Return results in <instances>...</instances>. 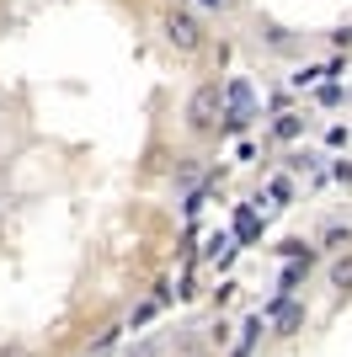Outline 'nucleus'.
I'll return each mask as SVG.
<instances>
[{
  "mask_svg": "<svg viewBox=\"0 0 352 357\" xmlns=\"http://www.w3.org/2000/svg\"><path fill=\"white\" fill-rule=\"evenodd\" d=\"M219 112H224L219 80H208V86H198V91L187 96V128H192V134H208V128L219 123Z\"/></svg>",
  "mask_w": 352,
  "mask_h": 357,
  "instance_id": "obj_1",
  "label": "nucleus"
},
{
  "mask_svg": "<svg viewBox=\"0 0 352 357\" xmlns=\"http://www.w3.org/2000/svg\"><path fill=\"white\" fill-rule=\"evenodd\" d=\"M166 43H171L176 54H198V48H203V22L192 11H171L166 16Z\"/></svg>",
  "mask_w": 352,
  "mask_h": 357,
  "instance_id": "obj_2",
  "label": "nucleus"
},
{
  "mask_svg": "<svg viewBox=\"0 0 352 357\" xmlns=\"http://www.w3.org/2000/svg\"><path fill=\"white\" fill-rule=\"evenodd\" d=\"M219 96H224V112H219V118H240V123L256 118V91H251L246 75H230V80L219 86Z\"/></svg>",
  "mask_w": 352,
  "mask_h": 357,
  "instance_id": "obj_3",
  "label": "nucleus"
},
{
  "mask_svg": "<svg viewBox=\"0 0 352 357\" xmlns=\"http://www.w3.org/2000/svg\"><path fill=\"white\" fill-rule=\"evenodd\" d=\"M278 336H299V331H305V304H293V298H283L278 310Z\"/></svg>",
  "mask_w": 352,
  "mask_h": 357,
  "instance_id": "obj_4",
  "label": "nucleus"
},
{
  "mask_svg": "<svg viewBox=\"0 0 352 357\" xmlns=\"http://www.w3.org/2000/svg\"><path fill=\"white\" fill-rule=\"evenodd\" d=\"M305 134V118L299 112H278V123H272V139H283V144H293V139Z\"/></svg>",
  "mask_w": 352,
  "mask_h": 357,
  "instance_id": "obj_5",
  "label": "nucleus"
},
{
  "mask_svg": "<svg viewBox=\"0 0 352 357\" xmlns=\"http://www.w3.org/2000/svg\"><path fill=\"white\" fill-rule=\"evenodd\" d=\"M256 336H262V314H251L246 326H240V347H235V357H251V347H256Z\"/></svg>",
  "mask_w": 352,
  "mask_h": 357,
  "instance_id": "obj_6",
  "label": "nucleus"
},
{
  "mask_svg": "<svg viewBox=\"0 0 352 357\" xmlns=\"http://www.w3.org/2000/svg\"><path fill=\"white\" fill-rule=\"evenodd\" d=\"M331 288H342V294H347V288H352V251L331 261Z\"/></svg>",
  "mask_w": 352,
  "mask_h": 357,
  "instance_id": "obj_7",
  "label": "nucleus"
},
{
  "mask_svg": "<svg viewBox=\"0 0 352 357\" xmlns=\"http://www.w3.org/2000/svg\"><path fill=\"white\" fill-rule=\"evenodd\" d=\"M235 240H240V245H251V240H256V213H251V208L235 213Z\"/></svg>",
  "mask_w": 352,
  "mask_h": 357,
  "instance_id": "obj_8",
  "label": "nucleus"
},
{
  "mask_svg": "<svg viewBox=\"0 0 352 357\" xmlns=\"http://www.w3.org/2000/svg\"><path fill=\"white\" fill-rule=\"evenodd\" d=\"M278 251H283V261H315V245H305V240H283Z\"/></svg>",
  "mask_w": 352,
  "mask_h": 357,
  "instance_id": "obj_9",
  "label": "nucleus"
},
{
  "mask_svg": "<svg viewBox=\"0 0 352 357\" xmlns=\"http://www.w3.org/2000/svg\"><path fill=\"white\" fill-rule=\"evenodd\" d=\"M267 197L272 203H293V176H272L267 181Z\"/></svg>",
  "mask_w": 352,
  "mask_h": 357,
  "instance_id": "obj_10",
  "label": "nucleus"
},
{
  "mask_svg": "<svg viewBox=\"0 0 352 357\" xmlns=\"http://www.w3.org/2000/svg\"><path fill=\"white\" fill-rule=\"evenodd\" d=\"M315 80H321V64H305V70H293V75H288V86H299V91L315 86Z\"/></svg>",
  "mask_w": 352,
  "mask_h": 357,
  "instance_id": "obj_11",
  "label": "nucleus"
},
{
  "mask_svg": "<svg viewBox=\"0 0 352 357\" xmlns=\"http://www.w3.org/2000/svg\"><path fill=\"white\" fill-rule=\"evenodd\" d=\"M325 245H352V229L347 224H331V229H325Z\"/></svg>",
  "mask_w": 352,
  "mask_h": 357,
  "instance_id": "obj_12",
  "label": "nucleus"
},
{
  "mask_svg": "<svg viewBox=\"0 0 352 357\" xmlns=\"http://www.w3.org/2000/svg\"><path fill=\"white\" fill-rule=\"evenodd\" d=\"M315 165H321V160H315V155H305V149H299V155H288V171H315Z\"/></svg>",
  "mask_w": 352,
  "mask_h": 357,
  "instance_id": "obj_13",
  "label": "nucleus"
},
{
  "mask_svg": "<svg viewBox=\"0 0 352 357\" xmlns=\"http://www.w3.org/2000/svg\"><path fill=\"white\" fill-rule=\"evenodd\" d=\"M331 176H337L342 187H352V160H331Z\"/></svg>",
  "mask_w": 352,
  "mask_h": 357,
  "instance_id": "obj_14",
  "label": "nucleus"
},
{
  "mask_svg": "<svg viewBox=\"0 0 352 357\" xmlns=\"http://www.w3.org/2000/svg\"><path fill=\"white\" fill-rule=\"evenodd\" d=\"M342 102V86H337V80H331V86H321V107H337Z\"/></svg>",
  "mask_w": 352,
  "mask_h": 357,
  "instance_id": "obj_15",
  "label": "nucleus"
},
{
  "mask_svg": "<svg viewBox=\"0 0 352 357\" xmlns=\"http://www.w3.org/2000/svg\"><path fill=\"white\" fill-rule=\"evenodd\" d=\"M325 144L342 149V144H347V128H342V123H337V128H325Z\"/></svg>",
  "mask_w": 352,
  "mask_h": 357,
  "instance_id": "obj_16",
  "label": "nucleus"
},
{
  "mask_svg": "<svg viewBox=\"0 0 352 357\" xmlns=\"http://www.w3.org/2000/svg\"><path fill=\"white\" fill-rule=\"evenodd\" d=\"M129 357H161V347H155V342H139V347H129Z\"/></svg>",
  "mask_w": 352,
  "mask_h": 357,
  "instance_id": "obj_17",
  "label": "nucleus"
},
{
  "mask_svg": "<svg viewBox=\"0 0 352 357\" xmlns=\"http://www.w3.org/2000/svg\"><path fill=\"white\" fill-rule=\"evenodd\" d=\"M331 43H337V48H352V22H347V27H337V32H331Z\"/></svg>",
  "mask_w": 352,
  "mask_h": 357,
  "instance_id": "obj_18",
  "label": "nucleus"
},
{
  "mask_svg": "<svg viewBox=\"0 0 352 357\" xmlns=\"http://www.w3.org/2000/svg\"><path fill=\"white\" fill-rule=\"evenodd\" d=\"M198 6H203V11H224V0H198Z\"/></svg>",
  "mask_w": 352,
  "mask_h": 357,
  "instance_id": "obj_19",
  "label": "nucleus"
},
{
  "mask_svg": "<svg viewBox=\"0 0 352 357\" xmlns=\"http://www.w3.org/2000/svg\"><path fill=\"white\" fill-rule=\"evenodd\" d=\"M0 357H27V352H22V347H11V352H0Z\"/></svg>",
  "mask_w": 352,
  "mask_h": 357,
  "instance_id": "obj_20",
  "label": "nucleus"
},
{
  "mask_svg": "<svg viewBox=\"0 0 352 357\" xmlns=\"http://www.w3.org/2000/svg\"><path fill=\"white\" fill-rule=\"evenodd\" d=\"M192 357H208V352H192Z\"/></svg>",
  "mask_w": 352,
  "mask_h": 357,
  "instance_id": "obj_21",
  "label": "nucleus"
}]
</instances>
